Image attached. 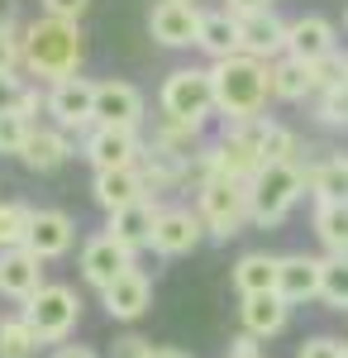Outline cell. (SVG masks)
Here are the masks:
<instances>
[{
    "label": "cell",
    "mask_w": 348,
    "mask_h": 358,
    "mask_svg": "<svg viewBox=\"0 0 348 358\" xmlns=\"http://www.w3.org/2000/svg\"><path fill=\"white\" fill-rule=\"evenodd\" d=\"M81 57H86V43H81V24L72 20H34L24 24V72L38 77V82H62V77H77Z\"/></svg>",
    "instance_id": "cell-1"
},
{
    "label": "cell",
    "mask_w": 348,
    "mask_h": 358,
    "mask_svg": "<svg viewBox=\"0 0 348 358\" xmlns=\"http://www.w3.org/2000/svg\"><path fill=\"white\" fill-rule=\"evenodd\" d=\"M210 82H215V110L224 115L229 124L263 115L268 101H272L268 62H258V57H248V53H234V57L210 62Z\"/></svg>",
    "instance_id": "cell-2"
},
{
    "label": "cell",
    "mask_w": 348,
    "mask_h": 358,
    "mask_svg": "<svg viewBox=\"0 0 348 358\" xmlns=\"http://www.w3.org/2000/svg\"><path fill=\"white\" fill-rule=\"evenodd\" d=\"M310 187L300 163H263L258 177L248 182V201H253V224L258 229H277L291 215V206L300 201V192Z\"/></svg>",
    "instance_id": "cell-3"
},
{
    "label": "cell",
    "mask_w": 348,
    "mask_h": 358,
    "mask_svg": "<svg viewBox=\"0 0 348 358\" xmlns=\"http://www.w3.org/2000/svg\"><path fill=\"white\" fill-rule=\"evenodd\" d=\"M158 106H162L167 120L201 129V124L215 115L210 67H177V72H167V77H162V91H158Z\"/></svg>",
    "instance_id": "cell-4"
},
{
    "label": "cell",
    "mask_w": 348,
    "mask_h": 358,
    "mask_svg": "<svg viewBox=\"0 0 348 358\" xmlns=\"http://www.w3.org/2000/svg\"><path fill=\"white\" fill-rule=\"evenodd\" d=\"M20 315L34 325V334L43 344H67L72 330L81 325V296H77V287H67V282H43L24 301Z\"/></svg>",
    "instance_id": "cell-5"
},
{
    "label": "cell",
    "mask_w": 348,
    "mask_h": 358,
    "mask_svg": "<svg viewBox=\"0 0 348 358\" xmlns=\"http://www.w3.org/2000/svg\"><path fill=\"white\" fill-rule=\"evenodd\" d=\"M196 210L210 229V239H234L243 224L253 220V201H248V182L234 177H210L201 192H196Z\"/></svg>",
    "instance_id": "cell-6"
},
{
    "label": "cell",
    "mask_w": 348,
    "mask_h": 358,
    "mask_svg": "<svg viewBox=\"0 0 348 358\" xmlns=\"http://www.w3.org/2000/svg\"><path fill=\"white\" fill-rule=\"evenodd\" d=\"M143 138L138 129H115V124H91L81 138V158L91 163V172H110V167H138L143 158Z\"/></svg>",
    "instance_id": "cell-7"
},
{
    "label": "cell",
    "mask_w": 348,
    "mask_h": 358,
    "mask_svg": "<svg viewBox=\"0 0 348 358\" xmlns=\"http://www.w3.org/2000/svg\"><path fill=\"white\" fill-rule=\"evenodd\" d=\"M210 229L201 220V210H191V206H162L158 210V224H153V253L162 258H187L201 248Z\"/></svg>",
    "instance_id": "cell-8"
},
{
    "label": "cell",
    "mask_w": 348,
    "mask_h": 358,
    "mask_svg": "<svg viewBox=\"0 0 348 358\" xmlns=\"http://www.w3.org/2000/svg\"><path fill=\"white\" fill-rule=\"evenodd\" d=\"M48 115L57 120V129H91L96 124V82H86V77H62V82L48 86Z\"/></svg>",
    "instance_id": "cell-9"
},
{
    "label": "cell",
    "mask_w": 348,
    "mask_h": 358,
    "mask_svg": "<svg viewBox=\"0 0 348 358\" xmlns=\"http://www.w3.org/2000/svg\"><path fill=\"white\" fill-rule=\"evenodd\" d=\"M201 20H205V10H196L191 0H158L148 10V34L162 48H196L201 43Z\"/></svg>",
    "instance_id": "cell-10"
},
{
    "label": "cell",
    "mask_w": 348,
    "mask_h": 358,
    "mask_svg": "<svg viewBox=\"0 0 348 358\" xmlns=\"http://www.w3.org/2000/svg\"><path fill=\"white\" fill-rule=\"evenodd\" d=\"M77 268H81V277H86V287L106 292L119 273H129V268H134V253L119 244V239H110V234H96V239H86V244H81Z\"/></svg>",
    "instance_id": "cell-11"
},
{
    "label": "cell",
    "mask_w": 348,
    "mask_h": 358,
    "mask_svg": "<svg viewBox=\"0 0 348 358\" xmlns=\"http://www.w3.org/2000/svg\"><path fill=\"white\" fill-rule=\"evenodd\" d=\"M96 124H115V129H138L143 124V91L134 82H96Z\"/></svg>",
    "instance_id": "cell-12"
},
{
    "label": "cell",
    "mask_w": 348,
    "mask_h": 358,
    "mask_svg": "<svg viewBox=\"0 0 348 358\" xmlns=\"http://www.w3.org/2000/svg\"><path fill=\"white\" fill-rule=\"evenodd\" d=\"M101 306H106L110 320H124V325H134L138 315L153 306V282L143 268H129V273H119L110 282L106 292H101Z\"/></svg>",
    "instance_id": "cell-13"
},
{
    "label": "cell",
    "mask_w": 348,
    "mask_h": 358,
    "mask_svg": "<svg viewBox=\"0 0 348 358\" xmlns=\"http://www.w3.org/2000/svg\"><path fill=\"white\" fill-rule=\"evenodd\" d=\"M43 287V258L34 248H0V296L24 306Z\"/></svg>",
    "instance_id": "cell-14"
},
{
    "label": "cell",
    "mask_w": 348,
    "mask_h": 358,
    "mask_svg": "<svg viewBox=\"0 0 348 358\" xmlns=\"http://www.w3.org/2000/svg\"><path fill=\"white\" fill-rule=\"evenodd\" d=\"M320 277H324V258H310V253H287L277 263V296L291 306L320 301Z\"/></svg>",
    "instance_id": "cell-15"
},
{
    "label": "cell",
    "mask_w": 348,
    "mask_h": 358,
    "mask_svg": "<svg viewBox=\"0 0 348 358\" xmlns=\"http://www.w3.org/2000/svg\"><path fill=\"white\" fill-rule=\"evenodd\" d=\"M239 48L258 62H272V57L287 53V20L277 10H263V15H243L239 20Z\"/></svg>",
    "instance_id": "cell-16"
},
{
    "label": "cell",
    "mask_w": 348,
    "mask_h": 358,
    "mask_svg": "<svg viewBox=\"0 0 348 358\" xmlns=\"http://www.w3.org/2000/svg\"><path fill=\"white\" fill-rule=\"evenodd\" d=\"M334 38H339V29L329 24L324 15H296V20H287V53L300 57V62H320V57L339 53Z\"/></svg>",
    "instance_id": "cell-17"
},
{
    "label": "cell",
    "mask_w": 348,
    "mask_h": 358,
    "mask_svg": "<svg viewBox=\"0 0 348 358\" xmlns=\"http://www.w3.org/2000/svg\"><path fill=\"white\" fill-rule=\"evenodd\" d=\"M72 244H77V220H72L67 210H34L24 248H34L43 263H53V258H62Z\"/></svg>",
    "instance_id": "cell-18"
},
{
    "label": "cell",
    "mask_w": 348,
    "mask_h": 358,
    "mask_svg": "<svg viewBox=\"0 0 348 358\" xmlns=\"http://www.w3.org/2000/svg\"><path fill=\"white\" fill-rule=\"evenodd\" d=\"M158 210H162V206H153V196H148V201H134V206H124V210H110V215H106V234H110V239H119L129 253L153 248Z\"/></svg>",
    "instance_id": "cell-19"
},
{
    "label": "cell",
    "mask_w": 348,
    "mask_h": 358,
    "mask_svg": "<svg viewBox=\"0 0 348 358\" xmlns=\"http://www.w3.org/2000/svg\"><path fill=\"white\" fill-rule=\"evenodd\" d=\"M91 201L101 210H124L134 201H148V187H143V172L138 167H110V172H96L91 177Z\"/></svg>",
    "instance_id": "cell-20"
},
{
    "label": "cell",
    "mask_w": 348,
    "mask_h": 358,
    "mask_svg": "<svg viewBox=\"0 0 348 358\" xmlns=\"http://www.w3.org/2000/svg\"><path fill=\"white\" fill-rule=\"evenodd\" d=\"M239 320H243V334H253V339H272V334L287 330V320H291V301H282L277 292L243 296Z\"/></svg>",
    "instance_id": "cell-21"
},
{
    "label": "cell",
    "mask_w": 348,
    "mask_h": 358,
    "mask_svg": "<svg viewBox=\"0 0 348 358\" xmlns=\"http://www.w3.org/2000/svg\"><path fill=\"white\" fill-rule=\"evenodd\" d=\"M72 153H77V148H72L67 129H43V124H34V134H29L20 163H24L29 172H57Z\"/></svg>",
    "instance_id": "cell-22"
},
{
    "label": "cell",
    "mask_w": 348,
    "mask_h": 358,
    "mask_svg": "<svg viewBox=\"0 0 348 358\" xmlns=\"http://www.w3.org/2000/svg\"><path fill=\"white\" fill-rule=\"evenodd\" d=\"M268 82H272V101H305V96H315V86H310V62H300V57L282 53L268 62Z\"/></svg>",
    "instance_id": "cell-23"
},
{
    "label": "cell",
    "mask_w": 348,
    "mask_h": 358,
    "mask_svg": "<svg viewBox=\"0 0 348 358\" xmlns=\"http://www.w3.org/2000/svg\"><path fill=\"white\" fill-rule=\"evenodd\" d=\"M196 48L210 57V62L243 53L239 48V15H229V10H205V20H201V43H196Z\"/></svg>",
    "instance_id": "cell-24"
},
{
    "label": "cell",
    "mask_w": 348,
    "mask_h": 358,
    "mask_svg": "<svg viewBox=\"0 0 348 358\" xmlns=\"http://www.w3.org/2000/svg\"><path fill=\"white\" fill-rule=\"evenodd\" d=\"M277 253H263V248H253V253H243L239 263H234V292L239 296H258V292H277Z\"/></svg>",
    "instance_id": "cell-25"
},
{
    "label": "cell",
    "mask_w": 348,
    "mask_h": 358,
    "mask_svg": "<svg viewBox=\"0 0 348 358\" xmlns=\"http://www.w3.org/2000/svg\"><path fill=\"white\" fill-rule=\"evenodd\" d=\"M315 239L329 253H348V201H315Z\"/></svg>",
    "instance_id": "cell-26"
},
{
    "label": "cell",
    "mask_w": 348,
    "mask_h": 358,
    "mask_svg": "<svg viewBox=\"0 0 348 358\" xmlns=\"http://www.w3.org/2000/svg\"><path fill=\"white\" fill-rule=\"evenodd\" d=\"M310 177V192L315 201H348V158L334 153V158H320V163L305 172Z\"/></svg>",
    "instance_id": "cell-27"
},
{
    "label": "cell",
    "mask_w": 348,
    "mask_h": 358,
    "mask_svg": "<svg viewBox=\"0 0 348 358\" xmlns=\"http://www.w3.org/2000/svg\"><path fill=\"white\" fill-rule=\"evenodd\" d=\"M38 334H34V325H29L24 315H5L0 320V358H34L38 354Z\"/></svg>",
    "instance_id": "cell-28"
},
{
    "label": "cell",
    "mask_w": 348,
    "mask_h": 358,
    "mask_svg": "<svg viewBox=\"0 0 348 358\" xmlns=\"http://www.w3.org/2000/svg\"><path fill=\"white\" fill-rule=\"evenodd\" d=\"M320 301L329 310H348V253H329L320 277Z\"/></svg>",
    "instance_id": "cell-29"
},
{
    "label": "cell",
    "mask_w": 348,
    "mask_h": 358,
    "mask_svg": "<svg viewBox=\"0 0 348 358\" xmlns=\"http://www.w3.org/2000/svg\"><path fill=\"white\" fill-rule=\"evenodd\" d=\"M34 224V206L24 201H0V248H20Z\"/></svg>",
    "instance_id": "cell-30"
},
{
    "label": "cell",
    "mask_w": 348,
    "mask_h": 358,
    "mask_svg": "<svg viewBox=\"0 0 348 358\" xmlns=\"http://www.w3.org/2000/svg\"><path fill=\"white\" fill-rule=\"evenodd\" d=\"M24 67V29L15 24L10 10H0V72H20Z\"/></svg>",
    "instance_id": "cell-31"
},
{
    "label": "cell",
    "mask_w": 348,
    "mask_h": 358,
    "mask_svg": "<svg viewBox=\"0 0 348 358\" xmlns=\"http://www.w3.org/2000/svg\"><path fill=\"white\" fill-rule=\"evenodd\" d=\"M29 134H34V120L29 115H20V110L0 115V158H20Z\"/></svg>",
    "instance_id": "cell-32"
},
{
    "label": "cell",
    "mask_w": 348,
    "mask_h": 358,
    "mask_svg": "<svg viewBox=\"0 0 348 358\" xmlns=\"http://www.w3.org/2000/svg\"><path fill=\"white\" fill-rule=\"evenodd\" d=\"M315 110H320L324 124H344V129H348V77L334 86V91L315 96Z\"/></svg>",
    "instance_id": "cell-33"
},
{
    "label": "cell",
    "mask_w": 348,
    "mask_h": 358,
    "mask_svg": "<svg viewBox=\"0 0 348 358\" xmlns=\"http://www.w3.org/2000/svg\"><path fill=\"white\" fill-rule=\"evenodd\" d=\"M344 67H348V57H339V53L310 62V86H315V96H324V91H334V86L344 82Z\"/></svg>",
    "instance_id": "cell-34"
},
{
    "label": "cell",
    "mask_w": 348,
    "mask_h": 358,
    "mask_svg": "<svg viewBox=\"0 0 348 358\" xmlns=\"http://www.w3.org/2000/svg\"><path fill=\"white\" fill-rule=\"evenodd\" d=\"M296 358H348V344L344 339H334V334H315V339H305Z\"/></svg>",
    "instance_id": "cell-35"
},
{
    "label": "cell",
    "mask_w": 348,
    "mask_h": 358,
    "mask_svg": "<svg viewBox=\"0 0 348 358\" xmlns=\"http://www.w3.org/2000/svg\"><path fill=\"white\" fill-rule=\"evenodd\" d=\"M24 91H29V82H24V77H15V72H0V115L20 110Z\"/></svg>",
    "instance_id": "cell-36"
},
{
    "label": "cell",
    "mask_w": 348,
    "mask_h": 358,
    "mask_svg": "<svg viewBox=\"0 0 348 358\" xmlns=\"http://www.w3.org/2000/svg\"><path fill=\"white\" fill-rule=\"evenodd\" d=\"M43 5V15H53V20H72L81 24V15L91 10V0H38Z\"/></svg>",
    "instance_id": "cell-37"
},
{
    "label": "cell",
    "mask_w": 348,
    "mask_h": 358,
    "mask_svg": "<svg viewBox=\"0 0 348 358\" xmlns=\"http://www.w3.org/2000/svg\"><path fill=\"white\" fill-rule=\"evenodd\" d=\"M143 354H148V339H138V334L115 339V349H110V358H143Z\"/></svg>",
    "instance_id": "cell-38"
},
{
    "label": "cell",
    "mask_w": 348,
    "mask_h": 358,
    "mask_svg": "<svg viewBox=\"0 0 348 358\" xmlns=\"http://www.w3.org/2000/svg\"><path fill=\"white\" fill-rule=\"evenodd\" d=\"M224 358H268V354L258 349V339H253V334H239V339L229 344V354H224Z\"/></svg>",
    "instance_id": "cell-39"
},
{
    "label": "cell",
    "mask_w": 348,
    "mask_h": 358,
    "mask_svg": "<svg viewBox=\"0 0 348 358\" xmlns=\"http://www.w3.org/2000/svg\"><path fill=\"white\" fill-rule=\"evenodd\" d=\"M224 10H229V15H263V10H272V0H224Z\"/></svg>",
    "instance_id": "cell-40"
},
{
    "label": "cell",
    "mask_w": 348,
    "mask_h": 358,
    "mask_svg": "<svg viewBox=\"0 0 348 358\" xmlns=\"http://www.w3.org/2000/svg\"><path fill=\"white\" fill-rule=\"evenodd\" d=\"M53 358H101L96 349H86V344H57Z\"/></svg>",
    "instance_id": "cell-41"
},
{
    "label": "cell",
    "mask_w": 348,
    "mask_h": 358,
    "mask_svg": "<svg viewBox=\"0 0 348 358\" xmlns=\"http://www.w3.org/2000/svg\"><path fill=\"white\" fill-rule=\"evenodd\" d=\"M143 358H191V354L172 349V344H148V354H143Z\"/></svg>",
    "instance_id": "cell-42"
},
{
    "label": "cell",
    "mask_w": 348,
    "mask_h": 358,
    "mask_svg": "<svg viewBox=\"0 0 348 358\" xmlns=\"http://www.w3.org/2000/svg\"><path fill=\"white\" fill-rule=\"evenodd\" d=\"M344 29H348V10H344Z\"/></svg>",
    "instance_id": "cell-43"
},
{
    "label": "cell",
    "mask_w": 348,
    "mask_h": 358,
    "mask_svg": "<svg viewBox=\"0 0 348 358\" xmlns=\"http://www.w3.org/2000/svg\"><path fill=\"white\" fill-rule=\"evenodd\" d=\"M191 5H196V0H191Z\"/></svg>",
    "instance_id": "cell-44"
},
{
    "label": "cell",
    "mask_w": 348,
    "mask_h": 358,
    "mask_svg": "<svg viewBox=\"0 0 348 358\" xmlns=\"http://www.w3.org/2000/svg\"><path fill=\"white\" fill-rule=\"evenodd\" d=\"M344 344H348V339H344Z\"/></svg>",
    "instance_id": "cell-45"
}]
</instances>
